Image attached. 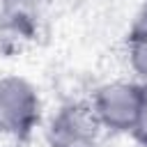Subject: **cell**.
Listing matches in <instances>:
<instances>
[{
    "label": "cell",
    "mask_w": 147,
    "mask_h": 147,
    "mask_svg": "<svg viewBox=\"0 0 147 147\" xmlns=\"http://www.w3.org/2000/svg\"><path fill=\"white\" fill-rule=\"evenodd\" d=\"M99 129L101 124L92 106L67 103L51 117L46 140L48 147H96Z\"/></svg>",
    "instance_id": "cell-3"
},
{
    "label": "cell",
    "mask_w": 147,
    "mask_h": 147,
    "mask_svg": "<svg viewBox=\"0 0 147 147\" xmlns=\"http://www.w3.org/2000/svg\"><path fill=\"white\" fill-rule=\"evenodd\" d=\"M129 62L131 69L147 83V18H140L129 34Z\"/></svg>",
    "instance_id": "cell-5"
},
{
    "label": "cell",
    "mask_w": 147,
    "mask_h": 147,
    "mask_svg": "<svg viewBox=\"0 0 147 147\" xmlns=\"http://www.w3.org/2000/svg\"><path fill=\"white\" fill-rule=\"evenodd\" d=\"M44 11V0H2L0 23L2 30L18 39H30L37 32Z\"/></svg>",
    "instance_id": "cell-4"
},
{
    "label": "cell",
    "mask_w": 147,
    "mask_h": 147,
    "mask_svg": "<svg viewBox=\"0 0 147 147\" xmlns=\"http://www.w3.org/2000/svg\"><path fill=\"white\" fill-rule=\"evenodd\" d=\"M90 106L103 129L115 133H133L142 108V85L108 83L94 92Z\"/></svg>",
    "instance_id": "cell-2"
},
{
    "label": "cell",
    "mask_w": 147,
    "mask_h": 147,
    "mask_svg": "<svg viewBox=\"0 0 147 147\" xmlns=\"http://www.w3.org/2000/svg\"><path fill=\"white\" fill-rule=\"evenodd\" d=\"M0 147H7V145H0Z\"/></svg>",
    "instance_id": "cell-7"
},
{
    "label": "cell",
    "mask_w": 147,
    "mask_h": 147,
    "mask_svg": "<svg viewBox=\"0 0 147 147\" xmlns=\"http://www.w3.org/2000/svg\"><path fill=\"white\" fill-rule=\"evenodd\" d=\"M131 136L142 147H147V83H142V108H140V117H138V124Z\"/></svg>",
    "instance_id": "cell-6"
},
{
    "label": "cell",
    "mask_w": 147,
    "mask_h": 147,
    "mask_svg": "<svg viewBox=\"0 0 147 147\" xmlns=\"http://www.w3.org/2000/svg\"><path fill=\"white\" fill-rule=\"evenodd\" d=\"M41 101L34 85L21 76L0 78V133L28 140L39 124Z\"/></svg>",
    "instance_id": "cell-1"
}]
</instances>
